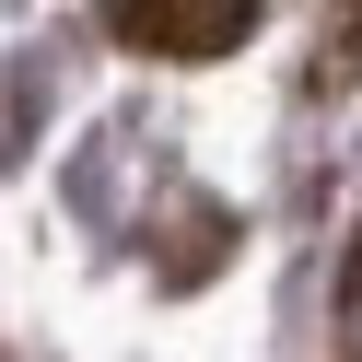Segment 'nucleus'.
Listing matches in <instances>:
<instances>
[{
    "label": "nucleus",
    "instance_id": "f03ea898",
    "mask_svg": "<svg viewBox=\"0 0 362 362\" xmlns=\"http://www.w3.org/2000/svg\"><path fill=\"white\" fill-rule=\"evenodd\" d=\"M351 351H362V269H351Z\"/></svg>",
    "mask_w": 362,
    "mask_h": 362
},
{
    "label": "nucleus",
    "instance_id": "f257e3e1",
    "mask_svg": "<svg viewBox=\"0 0 362 362\" xmlns=\"http://www.w3.org/2000/svg\"><path fill=\"white\" fill-rule=\"evenodd\" d=\"M117 47H164V59H222L257 35V0H117L105 12Z\"/></svg>",
    "mask_w": 362,
    "mask_h": 362
}]
</instances>
